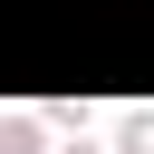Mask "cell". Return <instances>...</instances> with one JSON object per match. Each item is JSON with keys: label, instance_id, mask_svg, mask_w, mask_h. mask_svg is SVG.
I'll use <instances>...</instances> for the list:
<instances>
[{"label": "cell", "instance_id": "1", "mask_svg": "<svg viewBox=\"0 0 154 154\" xmlns=\"http://www.w3.org/2000/svg\"><path fill=\"white\" fill-rule=\"evenodd\" d=\"M0 154H38V135H29L19 116H0Z\"/></svg>", "mask_w": 154, "mask_h": 154}, {"label": "cell", "instance_id": "2", "mask_svg": "<svg viewBox=\"0 0 154 154\" xmlns=\"http://www.w3.org/2000/svg\"><path fill=\"white\" fill-rule=\"evenodd\" d=\"M77 154H87V144H77Z\"/></svg>", "mask_w": 154, "mask_h": 154}]
</instances>
